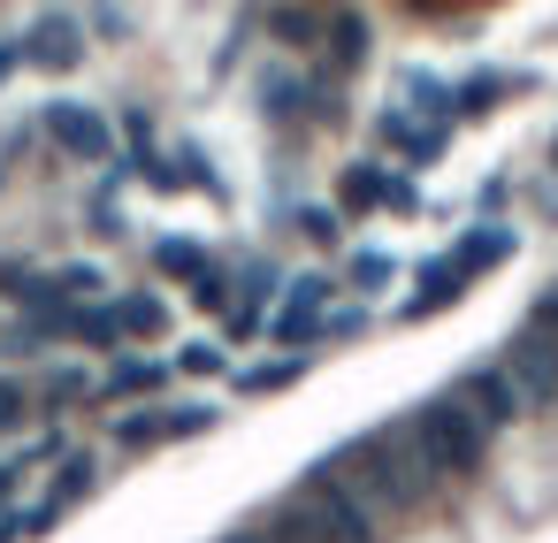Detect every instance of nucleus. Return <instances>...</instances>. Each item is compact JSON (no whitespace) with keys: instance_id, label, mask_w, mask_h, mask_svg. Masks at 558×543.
Returning a JSON list of instances; mask_svg holds the SVG:
<instances>
[{"instance_id":"obj_21","label":"nucleus","mask_w":558,"mask_h":543,"mask_svg":"<svg viewBox=\"0 0 558 543\" xmlns=\"http://www.w3.org/2000/svg\"><path fill=\"white\" fill-rule=\"evenodd\" d=\"M39 398H47L54 413H70V406H85V398H100V375H85V367H54Z\"/></svg>"},{"instance_id":"obj_5","label":"nucleus","mask_w":558,"mask_h":543,"mask_svg":"<svg viewBox=\"0 0 558 543\" xmlns=\"http://www.w3.org/2000/svg\"><path fill=\"white\" fill-rule=\"evenodd\" d=\"M329 306H337V283H329L322 268H306V276L283 283V299H276V314H268V337L291 345V352H306V345L329 337Z\"/></svg>"},{"instance_id":"obj_35","label":"nucleus","mask_w":558,"mask_h":543,"mask_svg":"<svg viewBox=\"0 0 558 543\" xmlns=\"http://www.w3.org/2000/svg\"><path fill=\"white\" fill-rule=\"evenodd\" d=\"M16 70H24V47H0V85H9Z\"/></svg>"},{"instance_id":"obj_4","label":"nucleus","mask_w":558,"mask_h":543,"mask_svg":"<svg viewBox=\"0 0 558 543\" xmlns=\"http://www.w3.org/2000/svg\"><path fill=\"white\" fill-rule=\"evenodd\" d=\"M497 367L512 375V390H520V413H543V406H558V329H550V322H527V329H512V337H505V352H497Z\"/></svg>"},{"instance_id":"obj_20","label":"nucleus","mask_w":558,"mask_h":543,"mask_svg":"<svg viewBox=\"0 0 558 543\" xmlns=\"http://www.w3.org/2000/svg\"><path fill=\"white\" fill-rule=\"evenodd\" d=\"M268 32H276V47H322L329 16H314V9H268Z\"/></svg>"},{"instance_id":"obj_28","label":"nucleus","mask_w":558,"mask_h":543,"mask_svg":"<svg viewBox=\"0 0 558 543\" xmlns=\"http://www.w3.org/2000/svg\"><path fill=\"white\" fill-rule=\"evenodd\" d=\"M54 283L70 291V299H100L108 283H100V268H54Z\"/></svg>"},{"instance_id":"obj_31","label":"nucleus","mask_w":558,"mask_h":543,"mask_svg":"<svg viewBox=\"0 0 558 543\" xmlns=\"http://www.w3.org/2000/svg\"><path fill=\"white\" fill-rule=\"evenodd\" d=\"M390 215H421V192L405 177H390Z\"/></svg>"},{"instance_id":"obj_19","label":"nucleus","mask_w":558,"mask_h":543,"mask_svg":"<svg viewBox=\"0 0 558 543\" xmlns=\"http://www.w3.org/2000/svg\"><path fill=\"white\" fill-rule=\"evenodd\" d=\"M154 444H169V413L161 406H131L116 421V451H154Z\"/></svg>"},{"instance_id":"obj_17","label":"nucleus","mask_w":558,"mask_h":543,"mask_svg":"<svg viewBox=\"0 0 558 543\" xmlns=\"http://www.w3.org/2000/svg\"><path fill=\"white\" fill-rule=\"evenodd\" d=\"M154 268L169 283H199L207 276V253H199V238H154Z\"/></svg>"},{"instance_id":"obj_36","label":"nucleus","mask_w":558,"mask_h":543,"mask_svg":"<svg viewBox=\"0 0 558 543\" xmlns=\"http://www.w3.org/2000/svg\"><path fill=\"white\" fill-rule=\"evenodd\" d=\"M0 543H24V512H0Z\"/></svg>"},{"instance_id":"obj_13","label":"nucleus","mask_w":558,"mask_h":543,"mask_svg":"<svg viewBox=\"0 0 558 543\" xmlns=\"http://www.w3.org/2000/svg\"><path fill=\"white\" fill-rule=\"evenodd\" d=\"M398 100L421 108L428 123H451V116H459V85H444L436 70H405V77H398Z\"/></svg>"},{"instance_id":"obj_29","label":"nucleus","mask_w":558,"mask_h":543,"mask_svg":"<svg viewBox=\"0 0 558 543\" xmlns=\"http://www.w3.org/2000/svg\"><path fill=\"white\" fill-rule=\"evenodd\" d=\"M299 230H306L314 245H329V238H337V215H329V207H299Z\"/></svg>"},{"instance_id":"obj_11","label":"nucleus","mask_w":558,"mask_h":543,"mask_svg":"<svg viewBox=\"0 0 558 543\" xmlns=\"http://www.w3.org/2000/svg\"><path fill=\"white\" fill-rule=\"evenodd\" d=\"M367 47H375L367 16H360V9H337L329 32H322V62H329L337 77H352V70H367Z\"/></svg>"},{"instance_id":"obj_12","label":"nucleus","mask_w":558,"mask_h":543,"mask_svg":"<svg viewBox=\"0 0 558 543\" xmlns=\"http://www.w3.org/2000/svg\"><path fill=\"white\" fill-rule=\"evenodd\" d=\"M291 383H306V352H268V360H253V367H238V398H276V390H291Z\"/></svg>"},{"instance_id":"obj_9","label":"nucleus","mask_w":558,"mask_h":543,"mask_svg":"<svg viewBox=\"0 0 558 543\" xmlns=\"http://www.w3.org/2000/svg\"><path fill=\"white\" fill-rule=\"evenodd\" d=\"M16 47H24V70H54V77L85 62V32H77V16H39Z\"/></svg>"},{"instance_id":"obj_10","label":"nucleus","mask_w":558,"mask_h":543,"mask_svg":"<svg viewBox=\"0 0 558 543\" xmlns=\"http://www.w3.org/2000/svg\"><path fill=\"white\" fill-rule=\"evenodd\" d=\"M177 367L169 360H154V352H123L116 345V360H108V375H100V398H123V406H146L161 383H169Z\"/></svg>"},{"instance_id":"obj_30","label":"nucleus","mask_w":558,"mask_h":543,"mask_svg":"<svg viewBox=\"0 0 558 543\" xmlns=\"http://www.w3.org/2000/svg\"><path fill=\"white\" fill-rule=\"evenodd\" d=\"M215 543H276V520H245V528H230V535H215Z\"/></svg>"},{"instance_id":"obj_18","label":"nucleus","mask_w":558,"mask_h":543,"mask_svg":"<svg viewBox=\"0 0 558 543\" xmlns=\"http://www.w3.org/2000/svg\"><path fill=\"white\" fill-rule=\"evenodd\" d=\"M116 314H123V345H146V337H161V329H169V306H161L154 291L116 299Z\"/></svg>"},{"instance_id":"obj_6","label":"nucleus","mask_w":558,"mask_h":543,"mask_svg":"<svg viewBox=\"0 0 558 543\" xmlns=\"http://www.w3.org/2000/svg\"><path fill=\"white\" fill-rule=\"evenodd\" d=\"M39 123H47V138H54V154H70V161H108V154H116V123H108L100 108H85V100H54Z\"/></svg>"},{"instance_id":"obj_25","label":"nucleus","mask_w":558,"mask_h":543,"mask_svg":"<svg viewBox=\"0 0 558 543\" xmlns=\"http://www.w3.org/2000/svg\"><path fill=\"white\" fill-rule=\"evenodd\" d=\"M24 421H32V390H24L16 375H0V436L24 429Z\"/></svg>"},{"instance_id":"obj_16","label":"nucleus","mask_w":558,"mask_h":543,"mask_svg":"<svg viewBox=\"0 0 558 543\" xmlns=\"http://www.w3.org/2000/svg\"><path fill=\"white\" fill-rule=\"evenodd\" d=\"M337 207H344V215H375V207H390V177L352 161V169L337 177Z\"/></svg>"},{"instance_id":"obj_24","label":"nucleus","mask_w":558,"mask_h":543,"mask_svg":"<svg viewBox=\"0 0 558 543\" xmlns=\"http://www.w3.org/2000/svg\"><path fill=\"white\" fill-rule=\"evenodd\" d=\"M505 93H520V77H466V85H459V116H474V108H497Z\"/></svg>"},{"instance_id":"obj_14","label":"nucleus","mask_w":558,"mask_h":543,"mask_svg":"<svg viewBox=\"0 0 558 543\" xmlns=\"http://www.w3.org/2000/svg\"><path fill=\"white\" fill-rule=\"evenodd\" d=\"M451 253H459V261H466L474 276H489V268H505V261L520 253V238H512L505 222H474V230H466V238H459Z\"/></svg>"},{"instance_id":"obj_2","label":"nucleus","mask_w":558,"mask_h":543,"mask_svg":"<svg viewBox=\"0 0 558 543\" xmlns=\"http://www.w3.org/2000/svg\"><path fill=\"white\" fill-rule=\"evenodd\" d=\"M276 543H375V512H367L329 467H314V474L291 482V497L276 505Z\"/></svg>"},{"instance_id":"obj_32","label":"nucleus","mask_w":558,"mask_h":543,"mask_svg":"<svg viewBox=\"0 0 558 543\" xmlns=\"http://www.w3.org/2000/svg\"><path fill=\"white\" fill-rule=\"evenodd\" d=\"M360 329H367V306H360V314H352V306H344V314H329V337H360Z\"/></svg>"},{"instance_id":"obj_34","label":"nucleus","mask_w":558,"mask_h":543,"mask_svg":"<svg viewBox=\"0 0 558 543\" xmlns=\"http://www.w3.org/2000/svg\"><path fill=\"white\" fill-rule=\"evenodd\" d=\"M535 322H550V329H558V283H550V291L535 299Z\"/></svg>"},{"instance_id":"obj_33","label":"nucleus","mask_w":558,"mask_h":543,"mask_svg":"<svg viewBox=\"0 0 558 543\" xmlns=\"http://www.w3.org/2000/svg\"><path fill=\"white\" fill-rule=\"evenodd\" d=\"M24 474H32L24 459H0V505H9V497H16V482H24Z\"/></svg>"},{"instance_id":"obj_8","label":"nucleus","mask_w":558,"mask_h":543,"mask_svg":"<svg viewBox=\"0 0 558 543\" xmlns=\"http://www.w3.org/2000/svg\"><path fill=\"white\" fill-rule=\"evenodd\" d=\"M466 283H474V268H466L459 253H436V261H421V276H413V291H405V314H413V322L451 314V306L466 299Z\"/></svg>"},{"instance_id":"obj_7","label":"nucleus","mask_w":558,"mask_h":543,"mask_svg":"<svg viewBox=\"0 0 558 543\" xmlns=\"http://www.w3.org/2000/svg\"><path fill=\"white\" fill-rule=\"evenodd\" d=\"M451 398H459V406H466V413H474L489 436H497V429L520 413V390H512V375H505L497 360H474V367H459V375H451Z\"/></svg>"},{"instance_id":"obj_15","label":"nucleus","mask_w":558,"mask_h":543,"mask_svg":"<svg viewBox=\"0 0 558 543\" xmlns=\"http://www.w3.org/2000/svg\"><path fill=\"white\" fill-rule=\"evenodd\" d=\"M70 345H100V352H116V345H123V314H116V299H85V306H70Z\"/></svg>"},{"instance_id":"obj_3","label":"nucleus","mask_w":558,"mask_h":543,"mask_svg":"<svg viewBox=\"0 0 558 543\" xmlns=\"http://www.w3.org/2000/svg\"><path fill=\"white\" fill-rule=\"evenodd\" d=\"M405 421H413V436H421V451H428L436 482H466V474L482 467V451H489V429H482L451 390H444V398H428V406H413Z\"/></svg>"},{"instance_id":"obj_22","label":"nucleus","mask_w":558,"mask_h":543,"mask_svg":"<svg viewBox=\"0 0 558 543\" xmlns=\"http://www.w3.org/2000/svg\"><path fill=\"white\" fill-rule=\"evenodd\" d=\"M184 383H207V375H222V345H207V337H192V345H177V360H169Z\"/></svg>"},{"instance_id":"obj_26","label":"nucleus","mask_w":558,"mask_h":543,"mask_svg":"<svg viewBox=\"0 0 558 543\" xmlns=\"http://www.w3.org/2000/svg\"><path fill=\"white\" fill-rule=\"evenodd\" d=\"M390 276H398L390 253H352V283H360V291H390Z\"/></svg>"},{"instance_id":"obj_27","label":"nucleus","mask_w":558,"mask_h":543,"mask_svg":"<svg viewBox=\"0 0 558 543\" xmlns=\"http://www.w3.org/2000/svg\"><path fill=\"white\" fill-rule=\"evenodd\" d=\"M222 299H230V276H222V268H207V276L192 283V306H199V314H230Z\"/></svg>"},{"instance_id":"obj_23","label":"nucleus","mask_w":558,"mask_h":543,"mask_svg":"<svg viewBox=\"0 0 558 543\" xmlns=\"http://www.w3.org/2000/svg\"><path fill=\"white\" fill-rule=\"evenodd\" d=\"M169 413V444H184V436H207L215 421H222V406H207V398H192V406H161Z\"/></svg>"},{"instance_id":"obj_1","label":"nucleus","mask_w":558,"mask_h":543,"mask_svg":"<svg viewBox=\"0 0 558 543\" xmlns=\"http://www.w3.org/2000/svg\"><path fill=\"white\" fill-rule=\"evenodd\" d=\"M375 520H390V512H405V505H421L428 490H444L436 482V467H428V451H421V436H413V421H383V429H367V436H352V444H337L329 459H322Z\"/></svg>"}]
</instances>
